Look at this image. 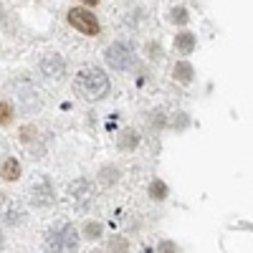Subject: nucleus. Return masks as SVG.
I'll return each mask as SVG.
<instances>
[{
    "instance_id": "20e7f679",
    "label": "nucleus",
    "mask_w": 253,
    "mask_h": 253,
    "mask_svg": "<svg viewBox=\"0 0 253 253\" xmlns=\"http://www.w3.org/2000/svg\"><path fill=\"white\" fill-rule=\"evenodd\" d=\"M76 251V228L66 225L61 233H53L48 241V251Z\"/></svg>"
},
{
    "instance_id": "aec40b11",
    "label": "nucleus",
    "mask_w": 253,
    "mask_h": 253,
    "mask_svg": "<svg viewBox=\"0 0 253 253\" xmlns=\"http://www.w3.org/2000/svg\"><path fill=\"white\" fill-rule=\"evenodd\" d=\"M91 253H101V251H91Z\"/></svg>"
},
{
    "instance_id": "0eeeda50",
    "label": "nucleus",
    "mask_w": 253,
    "mask_h": 253,
    "mask_svg": "<svg viewBox=\"0 0 253 253\" xmlns=\"http://www.w3.org/2000/svg\"><path fill=\"white\" fill-rule=\"evenodd\" d=\"M63 69H66V66H63V61H61L58 56H53V53L46 56V61H43V74H46V76H56V79H58V76L63 74Z\"/></svg>"
},
{
    "instance_id": "9d476101",
    "label": "nucleus",
    "mask_w": 253,
    "mask_h": 253,
    "mask_svg": "<svg viewBox=\"0 0 253 253\" xmlns=\"http://www.w3.org/2000/svg\"><path fill=\"white\" fill-rule=\"evenodd\" d=\"M33 200H36L38 205H48V203H51V190H48V185L33 187Z\"/></svg>"
},
{
    "instance_id": "f257e3e1",
    "label": "nucleus",
    "mask_w": 253,
    "mask_h": 253,
    "mask_svg": "<svg viewBox=\"0 0 253 253\" xmlns=\"http://www.w3.org/2000/svg\"><path fill=\"white\" fill-rule=\"evenodd\" d=\"M74 89L84 99L94 101V99H101L104 94L109 91V79H107V74H104L101 69H84V71H79V76L74 81Z\"/></svg>"
},
{
    "instance_id": "1a4fd4ad",
    "label": "nucleus",
    "mask_w": 253,
    "mask_h": 253,
    "mask_svg": "<svg viewBox=\"0 0 253 253\" xmlns=\"http://www.w3.org/2000/svg\"><path fill=\"white\" fill-rule=\"evenodd\" d=\"M175 79H177L180 84H190V81H193V66H190V63H185V61H180L177 66H175Z\"/></svg>"
},
{
    "instance_id": "f8f14e48",
    "label": "nucleus",
    "mask_w": 253,
    "mask_h": 253,
    "mask_svg": "<svg viewBox=\"0 0 253 253\" xmlns=\"http://www.w3.org/2000/svg\"><path fill=\"white\" fill-rule=\"evenodd\" d=\"M10 117H13V109H10V104L0 101V124H10Z\"/></svg>"
},
{
    "instance_id": "f3484780",
    "label": "nucleus",
    "mask_w": 253,
    "mask_h": 253,
    "mask_svg": "<svg viewBox=\"0 0 253 253\" xmlns=\"http://www.w3.org/2000/svg\"><path fill=\"white\" fill-rule=\"evenodd\" d=\"M160 253H175V243H170V241H165V243L160 246Z\"/></svg>"
},
{
    "instance_id": "f03ea898",
    "label": "nucleus",
    "mask_w": 253,
    "mask_h": 253,
    "mask_svg": "<svg viewBox=\"0 0 253 253\" xmlns=\"http://www.w3.org/2000/svg\"><path fill=\"white\" fill-rule=\"evenodd\" d=\"M69 23L81 31L84 36H96L99 33V23H96V15H91L89 10H81V8H74L69 13Z\"/></svg>"
},
{
    "instance_id": "4468645a",
    "label": "nucleus",
    "mask_w": 253,
    "mask_h": 253,
    "mask_svg": "<svg viewBox=\"0 0 253 253\" xmlns=\"http://www.w3.org/2000/svg\"><path fill=\"white\" fill-rule=\"evenodd\" d=\"M119 144L129 150V147H134V144H137V137H134L132 132H124V134H122V139H119Z\"/></svg>"
},
{
    "instance_id": "ddd939ff",
    "label": "nucleus",
    "mask_w": 253,
    "mask_h": 253,
    "mask_svg": "<svg viewBox=\"0 0 253 253\" xmlns=\"http://www.w3.org/2000/svg\"><path fill=\"white\" fill-rule=\"evenodd\" d=\"M109 251H112V253H126V241H124V238H114V241L109 243Z\"/></svg>"
},
{
    "instance_id": "6e6552de",
    "label": "nucleus",
    "mask_w": 253,
    "mask_h": 253,
    "mask_svg": "<svg viewBox=\"0 0 253 253\" xmlns=\"http://www.w3.org/2000/svg\"><path fill=\"white\" fill-rule=\"evenodd\" d=\"M175 48H177L180 53H185V56H187L190 51L195 48V36H193V33H187V31H185V33H180V36L175 38Z\"/></svg>"
},
{
    "instance_id": "2eb2a0df",
    "label": "nucleus",
    "mask_w": 253,
    "mask_h": 253,
    "mask_svg": "<svg viewBox=\"0 0 253 253\" xmlns=\"http://www.w3.org/2000/svg\"><path fill=\"white\" fill-rule=\"evenodd\" d=\"M172 20L175 23H187V10L185 8H175L172 10Z\"/></svg>"
},
{
    "instance_id": "6ab92c4d",
    "label": "nucleus",
    "mask_w": 253,
    "mask_h": 253,
    "mask_svg": "<svg viewBox=\"0 0 253 253\" xmlns=\"http://www.w3.org/2000/svg\"><path fill=\"white\" fill-rule=\"evenodd\" d=\"M0 248H3V233H0Z\"/></svg>"
},
{
    "instance_id": "a211bd4d",
    "label": "nucleus",
    "mask_w": 253,
    "mask_h": 253,
    "mask_svg": "<svg viewBox=\"0 0 253 253\" xmlns=\"http://www.w3.org/2000/svg\"><path fill=\"white\" fill-rule=\"evenodd\" d=\"M84 3H86V5H96V3H99V0H84Z\"/></svg>"
},
{
    "instance_id": "39448f33",
    "label": "nucleus",
    "mask_w": 253,
    "mask_h": 253,
    "mask_svg": "<svg viewBox=\"0 0 253 253\" xmlns=\"http://www.w3.org/2000/svg\"><path fill=\"white\" fill-rule=\"evenodd\" d=\"M0 215H3L8 223H15V220L20 218V208H18L8 195H3V193H0Z\"/></svg>"
},
{
    "instance_id": "9b49d317",
    "label": "nucleus",
    "mask_w": 253,
    "mask_h": 253,
    "mask_svg": "<svg viewBox=\"0 0 253 253\" xmlns=\"http://www.w3.org/2000/svg\"><path fill=\"white\" fill-rule=\"evenodd\" d=\"M150 195H152L155 200H165V198H167V185H165L162 180H155V182L150 185Z\"/></svg>"
},
{
    "instance_id": "7ed1b4c3",
    "label": "nucleus",
    "mask_w": 253,
    "mask_h": 253,
    "mask_svg": "<svg viewBox=\"0 0 253 253\" xmlns=\"http://www.w3.org/2000/svg\"><path fill=\"white\" fill-rule=\"evenodd\" d=\"M132 61H134V56H132V48L126 43H114V46L107 48V63L112 69H117V71L129 69Z\"/></svg>"
},
{
    "instance_id": "423d86ee",
    "label": "nucleus",
    "mask_w": 253,
    "mask_h": 253,
    "mask_svg": "<svg viewBox=\"0 0 253 253\" xmlns=\"http://www.w3.org/2000/svg\"><path fill=\"white\" fill-rule=\"evenodd\" d=\"M18 175H20V165L15 162V157L3 160V165H0V177L8 180V182H13V180H18Z\"/></svg>"
},
{
    "instance_id": "dca6fc26",
    "label": "nucleus",
    "mask_w": 253,
    "mask_h": 253,
    "mask_svg": "<svg viewBox=\"0 0 253 253\" xmlns=\"http://www.w3.org/2000/svg\"><path fill=\"white\" fill-rule=\"evenodd\" d=\"M99 233H101V228H99L96 223H89V225H86V236H99Z\"/></svg>"
}]
</instances>
